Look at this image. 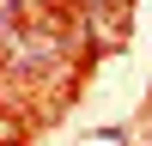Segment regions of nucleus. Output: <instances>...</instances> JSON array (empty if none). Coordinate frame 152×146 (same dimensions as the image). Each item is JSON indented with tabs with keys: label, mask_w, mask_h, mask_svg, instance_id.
I'll use <instances>...</instances> for the list:
<instances>
[{
	"label": "nucleus",
	"mask_w": 152,
	"mask_h": 146,
	"mask_svg": "<svg viewBox=\"0 0 152 146\" xmlns=\"http://www.w3.org/2000/svg\"><path fill=\"white\" fill-rule=\"evenodd\" d=\"M12 31V0H0V36Z\"/></svg>",
	"instance_id": "1"
}]
</instances>
